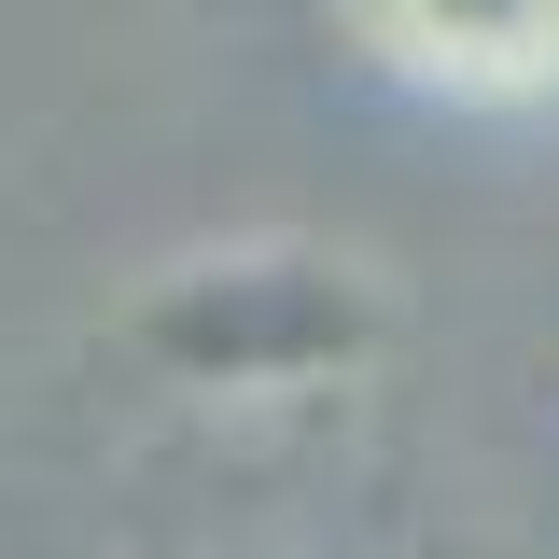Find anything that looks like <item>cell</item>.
Instances as JSON below:
<instances>
[{
    "instance_id": "6da1fadb",
    "label": "cell",
    "mask_w": 559,
    "mask_h": 559,
    "mask_svg": "<svg viewBox=\"0 0 559 559\" xmlns=\"http://www.w3.org/2000/svg\"><path fill=\"white\" fill-rule=\"evenodd\" d=\"M349 57L448 112H532L559 98V0H336Z\"/></svg>"
}]
</instances>
